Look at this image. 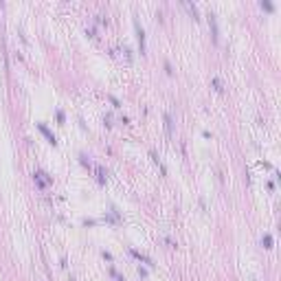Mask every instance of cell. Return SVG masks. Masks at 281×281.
Masks as SVG:
<instances>
[{
    "label": "cell",
    "instance_id": "52a82bcc",
    "mask_svg": "<svg viewBox=\"0 0 281 281\" xmlns=\"http://www.w3.org/2000/svg\"><path fill=\"white\" fill-rule=\"evenodd\" d=\"M97 176H99V182H105V171H103V167H97Z\"/></svg>",
    "mask_w": 281,
    "mask_h": 281
},
{
    "label": "cell",
    "instance_id": "5b68a950",
    "mask_svg": "<svg viewBox=\"0 0 281 281\" xmlns=\"http://www.w3.org/2000/svg\"><path fill=\"white\" fill-rule=\"evenodd\" d=\"M261 244H264V248H272V237L266 233L264 237H261Z\"/></svg>",
    "mask_w": 281,
    "mask_h": 281
},
{
    "label": "cell",
    "instance_id": "ba28073f",
    "mask_svg": "<svg viewBox=\"0 0 281 281\" xmlns=\"http://www.w3.org/2000/svg\"><path fill=\"white\" fill-rule=\"evenodd\" d=\"M261 7H264L266 11H272V9H275V7H272V2H268V0H261Z\"/></svg>",
    "mask_w": 281,
    "mask_h": 281
},
{
    "label": "cell",
    "instance_id": "6da1fadb",
    "mask_svg": "<svg viewBox=\"0 0 281 281\" xmlns=\"http://www.w3.org/2000/svg\"><path fill=\"white\" fill-rule=\"evenodd\" d=\"M35 182H38V187H40V189H44L46 185H51V182H53V178L46 176L44 171H35Z\"/></svg>",
    "mask_w": 281,
    "mask_h": 281
},
{
    "label": "cell",
    "instance_id": "7a4b0ae2",
    "mask_svg": "<svg viewBox=\"0 0 281 281\" xmlns=\"http://www.w3.org/2000/svg\"><path fill=\"white\" fill-rule=\"evenodd\" d=\"M206 18H209V26H211V31H213V40L218 42V40H220V31H218V22H215V13L209 11Z\"/></svg>",
    "mask_w": 281,
    "mask_h": 281
},
{
    "label": "cell",
    "instance_id": "8992f818",
    "mask_svg": "<svg viewBox=\"0 0 281 281\" xmlns=\"http://www.w3.org/2000/svg\"><path fill=\"white\" fill-rule=\"evenodd\" d=\"M165 125H167V134L171 136V117L169 114H165Z\"/></svg>",
    "mask_w": 281,
    "mask_h": 281
},
{
    "label": "cell",
    "instance_id": "30bf717a",
    "mask_svg": "<svg viewBox=\"0 0 281 281\" xmlns=\"http://www.w3.org/2000/svg\"><path fill=\"white\" fill-rule=\"evenodd\" d=\"M139 275H141V277H147V270H145V268H141V266H139Z\"/></svg>",
    "mask_w": 281,
    "mask_h": 281
},
{
    "label": "cell",
    "instance_id": "3957f363",
    "mask_svg": "<svg viewBox=\"0 0 281 281\" xmlns=\"http://www.w3.org/2000/svg\"><path fill=\"white\" fill-rule=\"evenodd\" d=\"M136 26V38H139V46H141V55H145V31H143V26L139 22H134Z\"/></svg>",
    "mask_w": 281,
    "mask_h": 281
},
{
    "label": "cell",
    "instance_id": "277c9868",
    "mask_svg": "<svg viewBox=\"0 0 281 281\" xmlns=\"http://www.w3.org/2000/svg\"><path fill=\"white\" fill-rule=\"evenodd\" d=\"M38 130H40V132H42V134H44V136H46V139H48V143H51V145H55V143H57V141H55V136H53V134H51V132H48V127L44 125V123H38Z\"/></svg>",
    "mask_w": 281,
    "mask_h": 281
},
{
    "label": "cell",
    "instance_id": "9c48e42d",
    "mask_svg": "<svg viewBox=\"0 0 281 281\" xmlns=\"http://www.w3.org/2000/svg\"><path fill=\"white\" fill-rule=\"evenodd\" d=\"M213 86H215V90H220V92L224 90V88H222V81H220L218 77H213Z\"/></svg>",
    "mask_w": 281,
    "mask_h": 281
}]
</instances>
